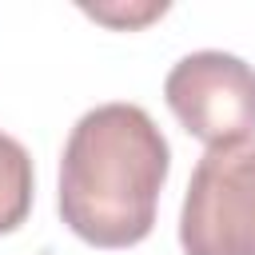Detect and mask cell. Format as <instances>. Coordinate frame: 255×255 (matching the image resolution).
<instances>
[{
    "label": "cell",
    "instance_id": "7a4b0ae2",
    "mask_svg": "<svg viewBox=\"0 0 255 255\" xmlns=\"http://www.w3.org/2000/svg\"><path fill=\"white\" fill-rule=\"evenodd\" d=\"M183 255H255V143L199 155L179 207Z\"/></svg>",
    "mask_w": 255,
    "mask_h": 255
},
{
    "label": "cell",
    "instance_id": "3957f363",
    "mask_svg": "<svg viewBox=\"0 0 255 255\" xmlns=\"http://www.w3.org/2000/svg\"><path fill=\"white\" fill-rule=\"evenodd\" d=\"M163 100L187 135L211 147H239L255 135V68L231 52H191L167 80Z\"/></svg>",
    "mask_w": 255,
    "mask_h": 255
},
{
    "label": "cell",
    "instance_id": "277c9868",
    "mask_svg": "<svg viewBox=\"0 0 255 255\" xmlns=\"http://www.w3.org/2000/svg\"><path fill=\"white\" fill-rule=\"evenodd\" d=\"M32 195H36L32 155L20 139L0 131V235H12L28 219Z\"/></svg>",
    "mask_w": 255,
    "mask_h": 255
},
{
    "label": "cell",
    "instance_id": "6da1fadb",
    "mask_svg": "<svg viewBox=\"0 0 255 255\" xmlns=\"http://www.w3.org/2000/svg\"><path fill=\"white\" fill-rule=\"evenodd\" d=\"M171 147L139 104L84 112L60 155V219L92 247H135L155 227Z\"/></svg>",
    "mask_w": 255,
    "mask_h": 255
}]
</instances>
